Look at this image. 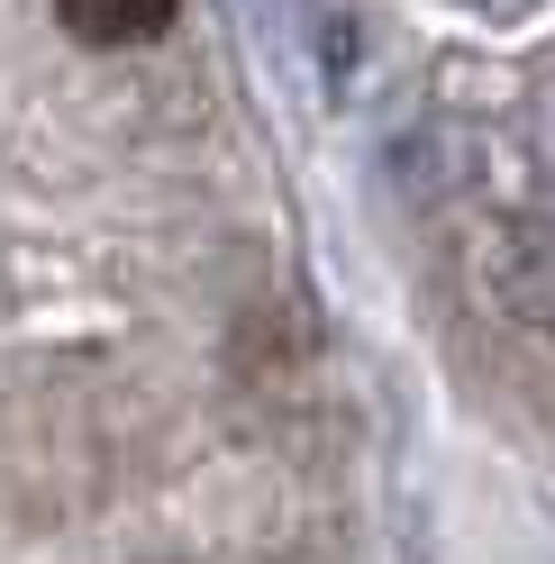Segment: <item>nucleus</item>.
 Instances as JSON below:
<instances>
[{
	"instance_id": "1",
	"label": "nucleus",
	"mask_w": 555,
	"mask_h": 564,
	"mask_svg": "<svg viewBox=\"0 0 555 564\" xmlns=\"http://www.w3.org/2000/svg\"><path fill=\"white\" fill-rule=\"evenodd\" d=\"M64 28L83 46H146L173 28V0H64Z\"/></svg>"
},
{
	"instance_id": "2",
	"label": "nucleus",
	"mask_w": 555,
	"mask_h": 564,
	"mask_svg": "<svg viewBox=\"0 0 555 564\" xmlns=\"http://www.w3.org/2000/svg\"><path fill=\"white\" fill-rule=\"evenodd\" d=\"M465 10H482V19H529L537 0H465Z\"/></svg>"
}]
</instances>
